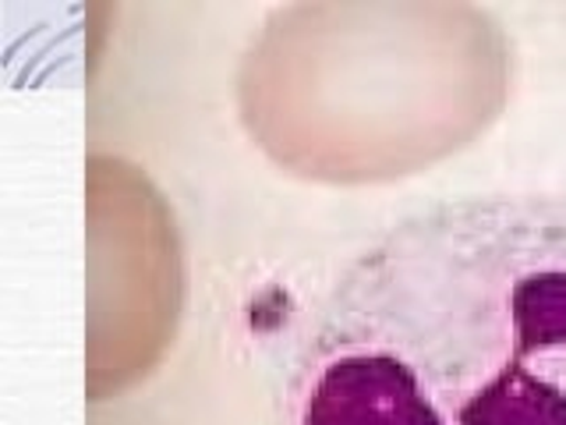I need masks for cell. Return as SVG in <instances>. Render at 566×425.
<instances>
[{"label":"cell","mask_w":566,"mask_h":425,"mask_svg":"<svg viewBox=\"0 0 566 425\" xmlns=\"http://www.w3.org/2000/svg\"><path fill=\"white\" fill-rule=\"evenodd\" d=\"M287 425H566V195L389 224L312 309Z\"/></svg>","instance_id":"6da1fadb"},{"label":"cell","mask_w":566,"mask_h":425,"mask_svg":"<svg viewBox=\"0 0 566 425\" xmlns=\"http://www.w3.org/2000/svg\"><path fill=\"white\" fill-rule=\"evenodd\" d=\"M513 89V46L474 4H287L241 53L238 121L315 185H389L474 146Z\"/></svg>","instance_id":"7a4b0ae2"},{"label":"cell","mask_w":566,"mask_h":425,"mask_svg":"<svg viewBox=\"0 0 566 425\" xmlns=\"http://www.w3.org/2000/svg\"><path fill=\"white\" fill-rule=\"evenodd\" d=\"M88 401H106L156 369L185 301L174 212L117 156L88 159Z\"/></svg>","instance_id":"3957f363"}]
</instances>
